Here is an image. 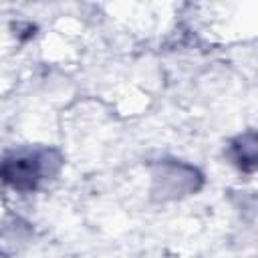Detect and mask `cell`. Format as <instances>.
<instances>
[{
    "mask_svg": "<svg viewBox=\"0 0 258 258\" xmlns=\"http://www.w3.org/2000/svg\"><path fill=\"white\" fill-rule=\"evenodd\" d=\"M48 151H18L0 159V179L14 189H34L48 169Z\"/></svg>",
    "mask_w": 258,
    "mask_h": 258,
    "instance_id": "6da1fadb",
    "label": "cell"
}]
</instances>
